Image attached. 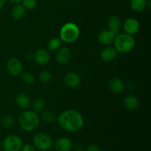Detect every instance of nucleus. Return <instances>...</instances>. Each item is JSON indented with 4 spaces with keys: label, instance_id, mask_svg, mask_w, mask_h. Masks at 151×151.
Here are the masks:
<instances>
[{
    "label": "nucleus",
    "instance_id": "4",
    "mask_svg": "<svg viewBox=\"0 0 151 151\" xmlns=\"http://www.w3.org/2000/svg\"><path fill=\"white\" fill-rule=\"evenodd\" d=\"M80 35V29L78 25L72 22H68L61 27L60 31V39L65 43H73Z\"/></svg>",
    "mask_w": 151,
    "mask_h": 151
},
{
    "label": "nucleus",
    "instance_id": "17",
    "mask_svg": "<svg viewBox=\"0 0 151 151\" xmlns=\"http://www.w3.org/2000/svg\"><path fill=\"white\" fill-rule=\"evenodd\" d=\"M117 55V52L114 47H105L100 53L101 58L105 61H112L114 60Z\"/></svg>",
    "mask_w": 151,
    "mask_h": 151
},
{
    "label": "nucleus",
    "instance_id": "23",
    "mask_svg": "<svg viewBox=\"0 0 151 151\" xmlns=\"http://www.w3.org/2000/svg\"><path fill=\"white\" fill-rule=\"evenodd\" d=\"M15 122V118L13 116L10 115H7V116H4L1 121V126L5 129H8V128H11Z\"/></svg>",
    "mask_w": 151,
    "mask_h": 151
},
{
    "label": "nucleus",
    "instance_id": "5",
    "mask_svg": "<svg viewBox=\"0 0 151 151\" xmlns=\"http://www.w3.org/2000/svg\"><path fill=\"white\" fill-rule=\"evenodd\" d=\"M32 143L35 148L41 151H48L52 148L53 142L51 137L44 133H38L32 138Z\"/></svg>",
    "mask_w": 151,
    "mask_h": 151
},
{
    "label": "nucleus",
    "instance_id": "14",
    "mask_svg": "<svg viewBox=\"0 0 151 151\" xmlns=\"http://www.w3.org/2000/svg\"><path fill=\"white\" fill-rule=\"evenodd\" d=\"M115 38V35L109 29H104L101 31L98 35V41L101 44L105 46H108L114 42V39Z\"/></svg>",
    "mask_w": 151,
    "mask_h": 151
},
{
    "label": "nucleus",
    "instance_id": "33",
    "mask_svg": "<svg viewBox=\"0 0 151 151\" xmlns=\"http://www.w3.org/2000/svg\"><path fill=\"white\" fill-rule=\"evenodd\" d=\"M0 149H1V145H0Z\"/></svg>",
    "mask_w": 151,
    "mask_h": 151
},
{
    "label": "nucleus",
    "instance_id": "12",
    "mask_svg": "<svg viewBox=\"0 0 151 151\" xmlns=\"http://www.w3.org/2000/svg\"><path fill=\"white\" fill-rule=\"evenodd\" d=\"M64 82L69 88H76L81 84V78L78 74L75 72H69L65 76Z\"/></svg>",
    "mask_w": 151,
    "mask_h": 151
},
{
    "label": "nucleus",
    "instance_id": "28",
    "mask_svg": "<svg viewBox=\"0 0 151 151\" xmlns=\"http://www.w3.org/2000/svg\"><path fill=\"white\" fill-rule=\"evenodd\" d=\"M20 151H36L35 150V147H34L33 145L31 144H26L22 146V149Z\"/></svg>",
    "mask_w": 151,
    "mask_h": 151
},
{
    "label": "nucleus",
    "instance_id": "20",
    "mask_svg": "<svg viewBox=\"0 0 151 151\" xmlns=\"http://www.w3.org/2000/svg\"><path fill=\"white\" fill-rule=\"evenodd\" d=\"M130 4L134 10L137 12H142L147 6V0H131Z\"/></svg>",
    "mask_w": 151,
    "mask_h": 151
},
{
    "label": "nucleus",
    "instance_id": "27",
    "mask_svg": "<svg viewBox=\"0 0 151 151\" xmlns=\"http://www.w3.org/2000/svg\"><path fill=\"white\" fill-rule=\"evenodd\" d=\"M22 5L27 10H32L35 8L37 4L36 0H22Z\"/></svg>",
    "mask_w": 151,
    "mask_h": 151
},
{
    "label": "nucleus",
    "instance_id": "8",
    "mask_svg": "<svg viewBox=\"0 0 151 151\" xmlns=\"http://www.w3.org/2000/svg\"><path fill=\"white\" fill-rule=\"evenodd\" d=\"M123 28L125 33L131 35H134L139 31V22L134 18H128L124 22Z\"/></svg>",
    "mask_w": 151,
    "mask_h": 151
},
{
    "label": "nucleus",
    "instance_id": "9",
    "mask_svg": "<svg viewBox=\"0 0 151 151\" xmlns=\"http://www.w3.org/2000/svg\"><path fill=\"white\" fill-rule=\"evenodd\" d=\"M54 147L56 151H71L73 144L67 137H60L55 142Z\"/></svg>",
    "mask_w": 151,
    "mask_h": 151
},
{
    "label": "nucleus",
    "instance_id": "2",
    "mask_svg": "<svg viewBox=\"0 0 151 151\" xmlns=\"http://www.w3.org/2000/svg\"><path fill=\"white\" fill-rule=\"evenodd\" d=\"M19 124L24 131L27 132L33 131L39 126V116L34 111H26L19 116Z\"/></svg>",
    "mask_w": 151,
    "mask_h": 151
},
{
    "label": "nucleus",
    "instance_id": "6",
    "mask_svg": "<svg viewBox=\"0 0 151 151\" xmlns=\"http://www.w3.org/2000/svg\"><path fill=\"white\" fill-rule=\"evenodd\" d=\"M23 146L22 138L17 135H9L4 139L1 147L4 151H20Z\"/></svg>",
    "mask_w": 151,
    "mask_h": 151
},
{
    "label": "nucleus",
    "instance_id": "11",
    "mask_svg": "<svg viewBox=\"0 0 151 151\" xmlns=\"http://www.w3.org/2000/svg\"><path fill=\"white\" fill-rule=\"evenodd\" d=\"M72 53L70 50L67 47L58 49L56 53V60L60 64H66L70 60Z\"/></svg>",
    "mask_w": 151,
    "mask_h": 151
},
{
    "label": "nucleus",
    "instance_id": "30",
    "mask_svg": "<svg viewBox=\"0 0 151 151\" xmlns=\"http://www.w3.org/2000/svg\"><path fill=\"white\" fill-rule=\"evenodd\" d=\"M83 146L81 145H77L76 146H75V151H83Z\"/></svg>",
    "mask_w": 151,
    "mask_h": 151
},
{
    "label": "nucleus",
    "instance_id": "10",
    "mask_svg": "<svg viewBox=\"0 0 151 151\" xmlns=\"http://www.w3.org/2000/svg\"><path fill=\"white\" fill-rule=\"evenodd\" d=\"M50 59L51 57L49 52L44 49H39L36 50L34 54V60L39 65H47V63H50Z\"/></svg>",
    "mask_w": 151,
    "mask_h": 151
},
{
    "label": "nucleus",
    "instance_id": "1",
    "mask_svg": "<svg viewBox=\"0 0 151 151\" xmlns=\"http://www.w3.org/2000/svg\"><path fill=\"white\" fill-rule=\"evenodd\" d=\"M58 122L60 128L67 132H76L83 126L84 119L78 111L66 110L59 115Z\"/></svg>",
    "mask_w": 151,
    "mask_h": 151
},
{
    "label": "nucleus",
    "instance_id": "7",
    "mask_svg": "<svg viewBox=\"0 0 151 151\" xmlns=\"http://www.w3.org/2000/svg\"><path fill=\"white\" fill-rule=\"evenodd\" d=\"M7 70L12 76H19L23 71L22 62L16 58H12L7 63Z\"/></svg>",
    "mask_w": 151,
    "mask_h": 151
},
{
    "label": "nucleus",
    "instance_id": "22",
    "mask_svg": "<svg viewBox=\"0 0 151 151\" xmlns=\"http://www.w3.org/2000/svg\"><path fill=\"white\" fill-rule=\"evenodd\" d=\"M41 118L44 120V122H45L46 123H53V122H55L56 117L55 115L51 111H44L42 114H41Z\"/></svg>",
    "mask_w": 151,
    "mask_h": 151
},
{
    "label": "nucleus",
    "instance_id": "29",
    "mask_svg": "<svg viewBox=\"0 0 151 151\" xmlns=\"http://www.w3.org/2000/svg\"><path fill=\"white\" fill-rule=\"evenodd\" d=\"M86 151H101V150L97 145L90 144L87 146Z\"/></svg>",
    "mask_w": 151,
    "mask_h": 151
},
{
    "label": "nucleus",
    "instance_id": "16",
    "mask_svg": "<svg viewBox=\"0 0 151 151\" xmlns=\"http://www.w3.org/2000/svg\"><path fill=\"white\" fill-rule=\"evenodd\" d=\"M124 106H125V109L128 111H134L136 110L137 108L139 106V99L136 97L135 95H131L127 96L124 100Z\"/></svg>",
    "mask_w": 151,
    "mask_h": 151
},
{
    "label": "nucleus",
    "instance_id": "3",
    "mask_svg": "<svg viewBox=\"0 0 151 151\" xmlns=\"http://www.w3.org/2000/svg\"><path fill=\"white\" fill-rule=\"evenodd\" d=\"M113 43L116 52L121 53H126L131 51L134 48L136 44L133 35L127 33H119L115 35Z\"/></svg>",
    "mask_w": 151,
    "mask_h": 151
},
{
    "label": "nucleus",
    "instance_id": "24",
    "mask_svg": "<svg viewBox=\"0 0 151 151\" xmlns=\"http://www.w3.org/2000/svg\"><path fill=\"white\" fill-rule=\"evenodd\" d=\"M61 45V40L58 38H53L48 42V48L51 51H55L60 48Z\"/></svg>",
    "mask_w": 151,
    "mask_h": 151
},
{
    "label": "nucleus",
    "instance_id": "19",
    "mask_svg": "<svg viewBox=\"0 0 151 151\" xmlns=\"http://www.w3.org/2000/svg\"><path fill=\"white\" fill-rule=\"evenodd\" d=\"M26 13V9L22 4H17L12 8L11 16L15 20H20L23 19Z\"/></svg>",
    "mask_w": 151,
    "mask_h": 151
},
{
    "label": "nucleus",
    "instance_id": "15",
    "mask_svg": "<svg viewBox=\"0 0 151 151\" xmlns=\"http://www.w3.org/2000/svg\"><path fill=\"white\" fill-rule=\"evenodd\" d=\"M109 88L112 92L115 94H120L125 89V84L123 81L119 78H113L109 81Z\"/></svg>",
    "mask_w": 151,
    "mask_h": 151
},
{
    "label": "nucleus",
    "instance_id": "32",
    "mask_svg": "<svg viewBox=\"0 0 151 151\" xmlns=\"http://www.w3.org/2000/svg\"><path fill=\"white\" fill-rule=\"evenodd\" d=\"M5 4V0H0V9L2 8Z\"/></svg>",
    "mask_w": 151,
    "mask_h": 151
},
{
    "label": "nucleus",
    "instance_id": "31",
    "mask_svg": "<svg viewBox=\"0 0 151 151\" xmlns=\"http://www.w3.org/2000/svg\"><path fill=\"white\" fill-rule=\"evenodd\" d=\"M9 1H10V2L13 3V4H20V3L22 1V0H9Z\"/></svg>",
    "mask_w": 151,
    "mask_h": 151
},
{
    "label": "nucleus",
    "instance_id": "26",
    "mask_svg": "<svg viewBox=\"0 0 151 151\" xmlns=\"http://www.w3.org/2000/svg\"><path fill=\"white\" fill-rule=\"evenodd\" d=\"M21 78L22 81H23L24 83L27 84V85H31L35 82V78L33 75L29 72H24L23 74H21Z\"/></svg>",
    "mask_w": 151,
    "mask_h": 151
},
{
    "label": "nucleus",
    "instance_id": "18",
    "mask_svg": "<svg viewBox=\"0 0 151 151\" xmlns=\"http://www.w3.org/2000/svg\"><path fill=\"white\" fill-rule=\"evenodd\" d=\"M16 103L21 109H27L30 106V98L27 94L21 93L16 97Z\"/></svg>",
    "mask_w": 151,
    "mask_h": 151
},
{
    "label": "nucleus",
    "instance_id": "13",
    "mask_svg": "<svg viewBox=\"0 0 151 151\" xmlns=\"http://www.w3.org/2000/svg\"><path fill=\"white\" fill-rule=\"evenodd\" d=\"M108 25H109V30L116 35L120 32L122 27V21L119 16H112L109 18Z\"/></svg>",
    "mask_w": 151,
    "mask_h": 151
},
{
    "label": "nucleus",
    "instance_id": "25",
    "mask_svg": "<svg viewBox=\"0 0 151 151\" xmlns=\"http://www.w3.org/2000/svg\"><path fill=\"white\" fill-rule=\"evenodd\" d=\"M38 78H39V81L43 83H48L52 79V75L48 71L44 70L40 72Z\"/></svg>",
    "mask_w": 151,
    "mask_h": 151
},
{
    "label": "nucleus",
    "instance_id": "21",
    "mask_svg": "<svg viewBox=\"0 0 151 151\" xmlns=\"http://www.w3.org/2000/svg\"><path fill=\"white\" fill-rule=\"evenodd\" d=\"M44 106H45V100L42 98V97H38V98L35 99L32 103V110L35 112H39L44 109Z\"/></svg>",
    "mask_w": 151,
    "mask_h": 151
}]
</instances>
